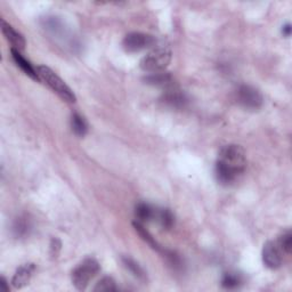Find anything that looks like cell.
Returning a JSON list of instances; mask_svg holds the SVG:
<instances>
[{"label":"cell","instance_id":"obj_20","mask_svg":"<svg viewBox=\"0 0 292 292\" xmlns=\"http://www.w3.org/2000/svg\"><path fill=\"white\" fill-rule=\"evenodd\" d=\"M118 286L115 281L110 276H105L97 282L94 291H117Z\"/></svg>","mask_w":292,"mask_h":292},{"label":"cell","instance_id":"obj_3","mask_svg":"<svg viewBox=\"0 0 292 292\" xmlns=\"http://www.w3.org/2000/svg\"><path fill=\"white\" fill-rule=\"evenodd\" d=\"M171 57H173V53L168 47H159L143 57L140 67L143 71L150 74L164 72L169 67Z\"/></svg>","mask_w":292,"mask_h":292},{"label":"cell","instance_id":"obj_5","mask_svg":"<svg viewBox=\"0 0 292 292\" xmlns=\"http://www.w3.org/2000/svg\"><path fill=\"white\" fill-rule=\"evenodd\" d=\"M236 100L242 108L256 111L259 110L264 104V97L257 88L249 85H242L236 90Z\"/></svg>","mask_w":292,"mask_h":292},{"label":"cell","instance_id":"obj_12","mask_svg":"<svg viewBox=\"0 0 292 292\" xmlns=\"http://www.w3.org/2000/svg\"><path fill=\"white\" fill-rule=\"evenodd\" d=\"M145 81L148 85L156 86V87H169L173 86L174 78L171 77V74L159 72V73H153L147 76L145 78Z\"/></svg>","mask_w":292,"mask_h":292},{"label":"cell","instance_id":"obj_7","mask_svg":"<svg viewBox=\"0 0 292 292\" xmlns=\"http://www.w3.org/2000/svg\"><path fill=\"white\" fill-rule=\"evenodd\" d=\"M263 263L270 270H277L282 265V251L276 242L268 241L263 248Z\"/></svg>","mask_w":292,"mask_h":292},{"label":"cell","instance_id":"obj_24","mask_svg":"<svg viewBox=\"0 0 292 292\" xmlns=\"http://www.w3.org/2000/svg\"><path fill=\"white\" fill-rule=\"evenodd\" d=\"M282 32H283V35L285 37H290V35H291V24H290V23H288V24H285L283 26V29H282Z\"/></svg>","mask_w":292,"mask_h":292},{"label":"cell","instance_id":"obj_4","mask_svg":"<svg viewBox=\"0 0 292 292\" xmlns=\"http://www.w3.org/2000/svg\"><path fill=\"white\" fill-rule=\"evenodd\" d=\"M101 271L100 264L92 258H87L74 268L72 272V283L79 291L87 289L89 282L99 274Z\"/></svg>","mask_w":292,"mask_h":292},{"label":"cell","instance_id":"obj_10","mask_svg":"<svg viewBox=\"0 0 292 292\" xmlns=\"http://www.w3.org/2000/svg\"><path fill=\"white\" fill-rule=\"evenodd\" d=\"M11 53H12L13 61L15 62L16 66L20 68L21 70L26 74V76H29L31 79H34V80L40 81L38 73H37V68L32 66L31 62L27 61V59L21 54V52H18V50L16 49H11Z\"/></svg>","mask_w":292,"mask_h":292},{"label":"cell","instance_id":"obj_17","mask_svg":"<svg viewBox=\"0 0 292 292\" xmlns=\"http://www.w3.org/2000/svg\"><path fill=\"white\" fill-rule=\"evenodd\" d=\"M241 284H242V279H241V276L239 274H235V273H226V274L222 276L221 280L222 288L234 290L240 288Z\"/></svg>","mask_w":292,"mask_h":292},{"label":"cell","instance_id":"obj_18","mask_svg":"<svg viewBox=\"0 0 292 292\" xmlns=\"http://www.w3.org/2000/svg\"><path fill=\"white\" fill-rule=\"evenodd\" d=\"M156 219L160 221V224L164 230H171L175 224V217L169 209H162L157 212Z\"/></svg>","mask_w":292,"mask_h":292},{"label":"cell","instance_id":"obj_13","mask_svg":"<svg viewBox=\"0 0 292 292\" xmlns=\"http://www.w3.org/2000/svg\"><path fill=\"white\" fill-rule=\"evenodd\" d=\"M122 263L124 267L132 273V274L136 277V279L141 280V281H145L146 280V273L143 270L142 266L138 264L137 262L134 261L131 257H123L122 258Z\"/></svg>","mask_w":292,"mask_h":292},{"label":"cell","instance_id":"obj_22","mask_svg":"<svg viewBox=\"0 0 292 292\" xmlns=\"http://www.w3.org/2000/svg\"><path fill=\"white\" fill-rule=\"evenodd\" d=\"M61 242L57 239H53L52 240V244H50V251H52V254L54 257L57 256V253L59 250H61Z\"/></svg>","mask_w":292,"mask_h":292},{"label":"cell","instance_id":"obj_2","mask_svg":"<svg viewBox=\"0 0 292 292\" xmlns=\"http://www.w3.org/2000/svg\"><path fill=\"white\" fill-rule=\"evenodd\" d=\"M37 73H38L39 80L43 81L45 85H47L59 99H62L64 102H68V103H74L77 101L76 95L71 90V88L52 69L45 66L37 67Z\"/></svg>","mask_w":292,"mask_h":292},{"label":"cell","instance_id":"obj_15","mask_svg":"<svg viewBox=\"0 0 292 292\" xmlns=\"http://www.w3.org/2000/svg\"><path fill=\"white\" fill-rule=\"evenodd\" d=\"M164 102L166 104L173 106V108H182L186 104L187 100L184 94H180L177 90H173L167 92L164 96Z\"/></svg>","mask_w":292,"mask_h":292},{"label":"cell","instance_id":"obj_23","mask_svg":"<svg viewBox=\"0 0 292 292\" xmlns=\"http://www.w3.org/2000/svg\"><path fill=\"white\" fill-rule=\"evenodd\" d=\"M0 286H2V290L4 292H8L9 291V284L7 280L5 279L4 276H2V279H0Z\"/></svg>","mask_w":292,"mask_h":292},{"label":"cell","instance_id":"obj_6","mask_svg":"<svg viewBox=\"0 0 292 292\" xmlns=\"http://www.w3.org/2000/svg\"><path fill=\"white\" fill-rule=\"evenodd\" d=\"M156 39L154 37L143 32H131L123 38L122 47L127 53H138L154 46Z\"/></svg>","mask_w":292,"mask_h":292},{"label":"cell","instance_id":"obj_14","mask_svg":"<svg viewBox=\"0 0 292 292\" xmlns=\"http://www.w3.org/2000/svg\"><path fill=\"white\" fill-rule=\"evenodd\" d=\"M71 128L77 136L83 137L88 132V123L81 114L73 113L71 117Z\"/></svg>","mask_w":292,"mask_h":292},{"label":"cell","instance_id":"obj_8","mask_svg":"<svg viewBox=\"0 0 292 292\" xmlns=\"http://www.w3.org/2000/svg\"><path fill=\"white\" fill-rule=\"evenodd\" d=\"M2 31L3 35L5 36V38H6L8 43L12 45V49H16L18 52L24 50L26 44L24 37H23V35H21L20 32L14 29L11 24H8L5 20H2Z\"/></svg>","mask_w":292,"mask_h":292},{"label":"cell","instance_id":"obj_11","mask_svg":"<svg viewBox=\"0 0 292 292\" xmlns=\"http://www.w3.org/2000/svg\"><path fill=\"white\" fill-rule=\"evenodd\" d=\"M157 212H159V210H156L154 207L148 205V203H140V205H137L135 209L136 221L144 225L145 222L155 220L157 217Z\"/></svg>","mask_w":292,"mask_h":292},{"label":"cell","instance_id":"obj_19","mask_svg":"<svg viewBox=\"0 0 292 292\" xmlns=\"http://www.w3.org/2000/svg\"><path fill=\"white\" fill-rule=\"evenodd\" d=\"M277 245H279L281 251L286 254L291 253L292 250V234L290 231H285L284 233H282L277 241Z\"/></svg>","mask_w":292,"mask_h":292},{"label":"cell","instance_id":"obj_9","mask_svg":"<svg viewBox=\"0 0 292 292\" xmlns=\"http://www.w3.org/2000/svg\"><path fill=\"white\" fill-rule=\"evenodd\" d=\"M35 271H36L35 264H25V265H22L13 276L12 284L14 288L21 289L23 286H25L30 282Z\"/></svg>","mask_w":292,"mask_h":292},{"label":"cell","instance_id":"obj_21","mask_svg":"<svg viewBox=\"0 0 292 292\" xmlns=\"http://www.w3.org/2000/svg\"><path fill=\"white\" fill-rule=\"evenodd\" d=\"M27 229H29V225H27L26 220L24 219H17L15 226H14V231H15L17 236H22V235L26 234Z\"/></svg>","mask_w":292,"mask_h":292},{"label":"cell","instance_id":"obj_1","mask_svg":"<svg viewBox=\"0 0 292 292\" xmlns=\"http://www.w3.org/2000/svg\"><path fill=\"white\" fill-rule=\"evenodd\" d=\"M247 168V155L242 146L230 144L219 152L215 173L217 180L225 186L234 184Z\"/></svg>","mask_w":292,"mask_h":292},{"label":"cell","instance_id":"obj_16","mask_svg":"<svg viewBox=\"0 0 292 292\" xmlns=\"http://www.w3.org/2000/svg\"><path fill=\"white\" fill-rule=\"evenodd\" d=\"M134 227H135V230L138 234H140L141 238L145 241V242L150 245L151 248H153L154 250H156V251H160L161 248H160V245L157 244L156 241L154 240V238L151 235L150 232H148L144 225L141 224V222H138V221H135L134 222Z\"/></svg>","mask_w":292,"mask_h":292}]
</instances>
